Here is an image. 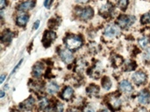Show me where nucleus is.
<instances>
[{
    "label": "nucleus",
    "instance_id": "36",
    "mask_svg": "<svg viewBox=\"0 0 150 112\" xmlns=\"http://www.w3.org/2000/svg\"><path fill=\"white\" fill-rule=\"evenodd\" d=\"M4 97V92L2 90V91H1V96H0V97H1V98H3Z\"/></svg>",
    "mask_w": 150,
    "mask_h": 112
},
{
    "label": "nucleus",
    "instance_id": "4",
    "mask_svg": "<svg viewBox=\"0 0 150 112\" xmlns=\"http://www.w3.org/2000/svg\"><path fill=\"white\" fill-rule=\"evenodd\" d=\"M120 34V26H118L114 24H111V25H107L105 30V35L109 38H114V37L119 36Z\"/></svg>",
    "mask_w": 150,
    "mask_h": 112
},
{
    "label": "nucleus",
    "instance_id": "7",
    "mask_svg": "<svg viewBox=\"0 0 150 112\" xmlns=\"http://www.w3.org/2000/svg\"><path fill=\"white\" fill-rule=\"evenodd\" d=\"M55 39H56V33L54 32H52V31H47L44 34L42 42H43L44 46L46 47H47V46H50V44L52 43V41H54Z\"/></svg>",
    "mask_w": 150,
    "mask_h": 112
},
{
    "label": "nucleus",
    "instance_id": "28",
    "mask_svg": "<svg viewBox=\"0 0 150 112\" xmlns=\"http://www.w3.org/2000/svg\"><path fill=\"white\" fill-rule=\"evenodd\" d=\"M7 5V0H0V8L3 11Z\"/></svg>",
    "mask_w": 150,
    "mask_h": 112
},
{
    "label": "nucleus",
    "instance_id": "31",
    "mask_svg": "<svg viewBox=\"0 0 150 112\" xmlns=\"http://www.w3.org/2000/svg\"><path fill=\"white\" fill-rule=\"evenodd\" d=\"M84 112H95L94 109L91 106H88L85 110H84Z\"/></svg>",
    "mask_w": 150,
    "mask_h": 112
},
{
    "label": "nucleus",
    "instance_id": "33",
    "mask_svg": "<svg viewBox=\"0 0 150 112\" xmlns=\"http://www.w3.org/2000/svg\"><path fill=\"white\" fill-rule=\"evenodd\" d=\"M77 3H79V4H86V3H88L90 0H76Z\"/></svg>",
    "mask_w": 150,
    "mask_h": 112
},
{
    "label": "nucleus",
    "instance_id": "2",
    "mask_svg": "<svg viewBox=\"0 0 150 112\" xmlns=\"http://www.w3.org/2000/svg\"><path fill=\"white\" fill-rule=\"evenodd\" d=\"M118 25L122 29L129 28L131 25H133L135 22V17L132 15H120L118 19Z\"/></svg>",
    "mask_w": 150,
    "mask_h": 112
},
{
    "label": "nucleus",
    "instance_id": "24",
    "mask_svg": "<svg viewBox=\"0 0 150 112\" xmlns=\"http://www.w3.org/2000/svg\"><path fill=\"white\" fill-rule=\"evenodd\" d=\"M122 61H123V59H122L120 56H119V55L114 56L113 59H112V63H113V65H114L115 67L120 65V64L122 63Z\"/></svg>",
    "mask_w": 150,
    "mask_h": 112
},
{
    "label": "nucleus",
    "instance_id": "18",
    "mask_svg": "<svg viewBox=\"0 0 150 112\" xmlns=\"http://www.w3.org/2000/svg\"><path fill=\"white\" fill-rule=\"evenodd\" d=\"M73 94H74V91H73V89L70 88V87H66L62 92V98L65 99V100H69L71 99V97H73Z\"/></svg>",
    "mask_w": 150,
    "mask_h": 112
},
{
    "label": "nucleus",
    "instance_id": "3",
    "mask_svg": "<svg viewBox=\"0 0 150 112\" xmlns=\"http://www.w3.org/2000/svg\"><path fill=\"white\" fill-rule=\"evenodd\" d=\"M76 13L77 17L82 20H89L93 17L94 11L93 9L90 6L83 7V8H76Z\"/></svg>",
    "mask_w": 150,
    "mask_h": 112
},
{
    "label": "nucleus",
    "instance_id": "8",
    "mask_svg": "<svg viewBox=\"0 0 150 112\" xmlns=\"http://www.w3.org/2000/svg\"><path fill=\"white\" fill-rule=\"evenodd\" d=\"M35 5V2L33 1V0H27V1H25L21 4H19L18 5V11H27L31 9H33Z\"/></svg>",
    "mask_w": 150,
    "mask_h": 112
},
{
    "label": "nucleus",
    "instance_id": "27",
    "mask_svg": "<svg viewBox=\"0 0 150 112\" xmlns=\"http://www.w3.org/2000/svg\"><path fill=\"white\" fill-rule=\"evenodd\" d=\"M47 105H48V101H47L46 98H43V99L40 101V107L42 108V109H44V108L47 107Z\"/></svg>",
    "mask_w": 150,
    "mask_h": 112
},
{
    "label": "nucleus",
    "instance_id": "29",
    "mask_svg": "<svg viewBox=\"0 0 150 112\" xmlns=\"http://www.w3.org/2000/svg\"><path fill=\"white\" fill-rule=\"evenodd\" d=\"M40 26V20H37L35 21V23L33 24V30H37Z\"/></svg>",
    "mask_w": 150,
    "mask_h": 112
},
{
    "label": "nucleus",
    "instance_id": "32",
    "mask_svg": "<svg viewBox=\"0 0 150 112\" xmlns=\"http://www.w3.org/2000/svg\"><path fill=\"white\" fill-rule=\"evenodd\" d=\"M22 61H23V60H21V61H20L18 62V65H17V66L15 67V68L13 69V71H12V73H14V72H15V71H16V70H17V69H18V68H19V66L21 65V63H22ZM12 73H11V74H12Z\"/></svg>",
    "mask_w": 150,
    "mask_h": 112
},
{
    "label": "nucleus",
    "instance_id": "37",
    "mask_svg": "<svg viewBox=\"0 0 150 112\" xmlns=\"http://www.w3.org/2000/svg\"><path fill=\"white\" fill-rule=\"evenodd\" d=\"M100 112H108L107 111H105V110H103V111H101Z\"/></svg>",
    "mask_w": 150,
    "mask_h": 112
},
{
    "label": "nucleus",
    "instance_id": "5",
    "mask_svg": "<svg viewBox=\"0 0 150 112\" xmlns=\"http://www.w3.org/2000/svg\"><path fill=\"white\" fill-rule=\"evenodd\" d=\"M132 80L134 84L140 86L147 82V75L143 71H137L132 75Z\"/></svg>",
    "mask_w": 150,
    "mask_h": 112
},
{
    "label": "nucleus",
    "instance_id": "34",
    "mask_svg": "<svg viewBox=\"0 0 150 112\" xmlns=\"http://www.w3.org/2000/svg\"><path fill=\"white\" fill-rule=\"evenodd\" d=\"M4 79H5V75H1V79H0V83H3Z\"/></svg>",
    "mask_w": 150,
    "mask_h": 112
},
{
    "label": "nucleus",
    "instance_id": "17",
    "mask_svg": "<svg viewBox=\"0 0 150 112\" xmlns=\"http://www.w3.org/2000/svg\"><path fill=\"white\" fill-rule=\"evenodd\" d=\"M33 105H34V99L33 97H29L20 104V106L25 110H31Z\"/></svg>",
    "mask_w": 150,
    "mask_h": 112
},
{
    "label": "nucleus",
    "instance_id": "13",
    "mask_svg": "<svg viewBox=\"0 0 150 112\" xmlns=\"http://www.w3.org/2000/svg\"><path fill=\"white\" fill-rule=\"evenodd\" d=\"M87 94L91 97H97L99 93V87L97 86V85H94V84H91L90 85L87 89Z\"/></svg>",
    "mask_w": 150,
    "mask_h": 112
},
{
    "label": "nucleus",
    "instance_id": "10",
    "mask_svg": "<svg viewBox=\"0 0 150 112\" xmlns=\"http://www.w3.org/2000/svg\"><path fill=\"white\" fill-rule=\"evenodd\" d=\"M139 103L142 104H150V93L148 90H142L138 97Z\"/></svg>",
    "mask_w": 150,
    "mask_h": 112
},
{
    "label": "nucleus",
    "instance_id": "16",
    "mask_svg": "<svg viewBox=\"0 0 150 112\" xmlns=\"http://www.w3.org/2000/svg\"><path fill=\"white\" fill-rule=\"evenodd\" d=\"M28 19H29V16H27L25 14H21V15L18 16L16 22L18 26H25L26 25Z\"/></svg>",
    "mask_w": 150,
    "mask_h": 112
},
{
    "label": "nucleus",
    "instance_id": "26",
    "mask_svg": "<svg viewBox=\"0 0 150 112\" xmlns=\"http://www.w3.org/2000/svg\"><path fill=\"white\" fill-rule=\"evenodd\" d=\"M144 60L147 62H150V47L147 48L144 53Z\"/></svg>",
    "mask_w": 150,
    "mask_h": 112
},
{
    "label": "nucleus",
    "instance_id": "20",
    "mask_svg": "<svg viewBox=\"0 0 150 112\" xmlns=\"http://www.w3.org/2000/svg\"><path fill=\"white\" fill-rule=\"evenodd\" d=\"M102 85H103V88L105 89V90H109L111 88H112V81L110 80V78L109 77H107V76H105V77H104L103 78V80H102Z\"/></svg>",
    "mask_w": 150,
    "mask_h": 112
},
{
    "label": "nucleus",
    "instance_id": "30",
    "mask_svg": "<svg viewBox=\"0 0 150 112\" xmlns=\"http://www.w3.org/2000/svg\"><path fill=\"white\" fill-rule=\"evenodd\" d=\"M51 3H52V0H45V2H44V5H45L47 8H49V6H50Z\"/></svg>",
    "mask_w": 150,
    "mask_h": 112
},
{
    "label": "nucleus",
    "instance_id": "11",
    "mask_svg": "<svg viewBox=\"0 0 150 112\" xmlns=\"http://www.w3.org/2000/svg\"><path fill=\"white\" fill-rule=\"evenodd\" d=\"M43 71H44V66L40 62L36 63L33 68V75L35 77H40L42 75Z\"/></svg>",
    "mask_w": 150,
    "mask_h": 112
},
{
    "label": "nucleus",
    "instance_id": "21",
    "mask_svg": "<svg viewBox=\"0 0 150 112\" xmlns=\"http://www.w3.org/2000/svg\"><path fill=\"white\" fill-rule=\"evenodd\" d=\"M136 63L134 61H128L127 63H126V67L125 69L126 71H133L136 68Z\"/></svg>",
    "mask_w": 150,
    "mask_h": 112
},
{
    "label": "nucleus",
    "instance_id": "6",
    "mask_svg": "<svg viewBox=\"0 0 150 112\" xmlns=\"http://www.w3.org/2000/svg\"><path fill=\"white\" fill-rule=\"evenodd\" d=\"M60 57H61L62 61L64 63H66V64L71 63L72 61H73V58H74L73 57V54L70 52V50L65 49V48H63V49H62L60 51Z\"/></svg>",
    "mask_w": 150,
    "mask_h": 112
},
{
    "label": "nucleus",
    "instance_id": "15",
    "mask_svg": "<svg viewBox=\"0 0 150 112\" xmlns=\"http://www.w3.org/2000/svg\"><path fill=\"white\" fill-rule=\"evenodd\" d=\"M46 90L48 94L50 95H53L54 93H56L58 90H59V86L57 83L55 82H49L47 83V88H46Z\"/></svg>",
    "mask_w": 150,
    "mask_h": 112
},
{
    "label": "nucleus",
    "instance_id": "25",
    "mask_svg": "<svg viewBox=\"0 0 150 112\" xmlns=\"http://www.w3.org/2000/svg\"><path fill=\"white\" fill-rule=\"evenodd\" d=\"M128 3H129V0H119V7L121 9V10H126L127 5H128Z\"/></svg>",
    "mask_w": 150,
    "mask_h": 112
},
{
    "label": "nucleus",
    "instance_id": "35",
    "mask_svg": "<svg viewBox=\"0 0 150 112\" xmlns=\"http://www.w3.org/2000/svg\"><path fill=\"white\" fill-rule=\"evenodd\" d=\"M136 112H147V111L143 108H140V109H138V111Z\"/></svg>",
    "mask_w": 150,
    "mask_h": 112
},
{
    "label": "nucleus",
    "instance_id": "23",
    "mask_svg": "<svg viewBox=\"0 0 150 112\" xmlns=\"http://www.w3.org/2000/svg\"><path fill=\"white\" fill-rule=\"evenodd\" d=\"M141 21L142 24H150V11L148 13H145L142 18H141Z\"/></svg>",
    "mask_w": 150,
    "mask_h": 112
},
{
    "label": "nucleus",
    "instance_id": "22",
    "mask_svg": "<svg viewBox=\"0 0 150 112\" xmlns=\"http://www.w3.org/2000/svg\"><path fill=\"white\" fill-rule=\"evenodd\" d=\"M149 38L147 37V36H144V37H142V39H139V44H140V46H141L142 47H146V46H148V44L149 43Z\"/></svg>",
    "mask_w": 150,
    "mask_h": 112
},
{
    "label": "nucleus",
    "instance_id": "9",
    "mask_svg": "<svg viewBox=\"0 0 150 112\" xmlns=\"http://www.w3.org/2000/svg\"><path fill=\"white\" fill-rule=\"evenodd\" d=\"M120 89L125 93H131L134 91V87L127 80H123L120 82Z\"/></svg>",
    "mask_w": 150,
    "mask_h": 112
},
{
    "label": "nucleus",
    "instance_id": "12",
    "mask_svg": "<svg viewBox=\"0 0 150 112\" xmlns=\"http://www.w3.org/2000/svg\"><path fill=\"white\" fill-rule=\"evenodd\" d=\"M109 104L110 106L112 107V110L116 111V110H119L120 107V104H121V102H120V97H112L110 101H109Z\"/></svg>",
    "mask_w": 150,
    "mask_h": 112
},
{
    "label": "nucleus",
    "instance_id": "14",
    "mask_svg": "<svg viewBox=\"0 0 150 112\" xmlns=\"http://www.w3.org/2000/svg\"><path fill=\"white\" fill-rule=\"evenodd\" d=\"M12 37H13V33L11 31L6 30L3 32L2 37H1V40L3 43H10L12 39Z\"/></svg>",
    "mask_w": 150,
    "mask_h": 112
},
{
    "label": "nucleus",
    "instance_id": "1",
    "mask_svg": "<svg viewBox=\"0 0 150 112\" xmlns=\"http://www.w3.org/2000/svg\"><path fill=\"white\" fill-rule=\"evenodd\" d=\"M65 45L69 50H76L80 48L83 45V39L80 36L77 35H69L64 39Z\"/></svg>",
    "mask_w": 150,
    "mask_h": 112
},
{
    "label": "nucleus",
    "instance_id": "19",
    "mask_svg": "<svg viewBox=\"0 0 150 112\" xmlns=\"http://www.w3.org/2000/svg\"><path fill=\"white\" fill-rule=\"evenodd\" d=\"M112 7H113V6H112L110 3H107V4H105V5H103V6L100 8L99 12H100L102 15H109V14L111 13L112 10Z\"/></svg>",
    "mask_w": 150,
    "mask_h": 112
}]
</instances>
